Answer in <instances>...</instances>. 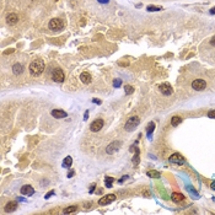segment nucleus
I'll return each instance as SVG.
<instances>
[{
	"mask_svg": "<svg viewBox=\"0 0 215 215\" xmlns=\"http://www.w3.org/2000/svg\"><path fill=\"white\" fill-rule=\"evenodd\" d=\"M115 180L112 178V177H106V181H105V184H106V187L107 188H111L112 187V182H113Z\"/></svg>",
	"mask_w": 215,
	"mask_h": 215,
	"instance_id": "23",
	"label": "nucleus"
},
{
	"mask_svg": "<svg viewBox=\"0 0 215 215\" xmlns=\"http://www.w3.org/2000/svg\"><path fill=\"white\" fill-rule=\"evenodd\" d=\"M124 91H126L127 95H130V94H133V92H134V89H133L132 86H129V85H127V86L124 87Z\"/></svg>",
	"mask_w": 215,
	"mask_h": 215,
	"instance_id": "25",
	"label": "nucleus"
},
{
	"mask_svg": "<svg viewBox=\"0 0 215 215\" xmlns=\"http://www.w3.org/2000/svg\"><path fill=\"white\" fill-rule=\"evenodd\" d=\"M76 210H78V205H73V207H69V208L64 209L63 213H64V214H70V213H74V211H76Z\"/></svg>",
	"mask_w": 215,
	"mask_h": 215,
	"instance_id": "22",
	"label": "nucleus"
},
{
	"mask_svg": "<svg viewBox=\"0 0 215 215\" xmlns=\"http://www.w3.org/2000/svg\"><path fill=\"white\" fill-rule=\"evenodd\" d=\"M50 115H52L54 118H58V119L65 118V117L68 116L66 112H65V111H61V109H53L52 112H50Z\"/></svg>",
	"mask_w": 215,
	"mask_h": 215,
	"instance_id": "12",
	"label": "nucleus"
},
{
	"mask_svg": "<svg viewBox=\"0 0 215 215\" xmlns=\"http://www.w3.org/2000/svg\"><path fill=\"white\" fill-rule=\"evenodd\" d=\"M71 163H73V159H71L70 156H66L65 159H64V161H63V166L64 168H69L70 166H71Z\"/></svg>",
	"mask_w": 215,
	"mask_h": 215,
	"instance_id": "19",
	"label": "nucleus"
},
{
	"mask_svg": "<svg viewBox=\"0 0 215 215\" xmlns=\"http://www.w3.org/2000/svg\"><path fill=\"white\" fill-rule=\"evenodd\" d=\"M6 22H7L9 25H16V24L18 22V16H17L16 14H14V13L9 14V15L6 16Z\"/></svg>",
	"mask_w": 215,
	"mask_h": 215,
	"instance_id": "13",
	"label": "nucleus"
},
{
	"mask_svg": "<svg viewBox=\"0 0 215 215\" xmlns=\"http://www.w3.org/2000/svg\"><path fill=\"white\" fill-rule=\"evenodd\" d=\"M52 79L55 83H63L64 79H65V75L63 73V70L59 69V68H55L53 71H52Z\"/></svg>",
	"mask_w": 215,
	"mask_h": 215,
	"instance_id": "4",
	"label": "nucleus"
},
{
	"mask_svg": "<svg viewBox=\"0 0 215 215\" xmlns=\"http://www.w3.org/2000/svg\"><path fill=\"white\" fill-rule=\"evenodd\" d=\"M210 44H211V46H215V36L210 39Z\"/></svg>",
	"mask_w": 215,
	"mask_h": 215,
	"instance_id": "30",
	"label": "nucleus"
},
{
	"mask_svg": "<svg viewBox=\"0 0 215 215\" xmlns=\"http://www.w3.org/2000/svg\"><path fill=\"white\" fill-rule=\"evenodd\" d=\"M33 193H35V189H33V187H31L30 184H25V186L21 187V194H24V196L31 197Z\"/></svg>",
	"mask_w": 215,
	"mask_h": 215,
	"instance_id": "11",
	"label": "nucleus"
},
{
	"mask_svg": "<svg viewBox=\"0 0 215 215\" xmlns=\"http://www.w3.org/2000/svg\"><path fill=\"white\" fill-rule=\"evenodd\" d=\"M210 14H215V7H214V9H211V11H210Z\"/></svg>",
	"mask_w": 215,
	"mask_h": 215,
	"instance_id": "33",
	"label": "nucleus"
},
{
	"mask_svg": "<svg viewBox=\"0 0 215 215\" xmlns=\"http://www.w3.org/2000/svg\"><path fill=\"white\" fill-rule=\"evenodd\" d=\"M80 79H81V81H83L84 84H90L91 81H92L91 75H90L89 73H83V74L80 75Z\"/></svg>",
	"mask_w": 215,
	"mask_h": 215,
	"instance_id": "17",
	"label": "nucleus"
},
{
	"mask_svg": "<svg viewBox=\"0 0 215 215\" xmlns=\"http://www.w3.org/2000/svg\"><path fill=\"white\" fill-rule=\"evenodd\" d=\"M133 162H134V163H138V162H139V155H135V156H134V159H133Z\"/></svg>",
	"mask_w": 215,
	"mask_h": 215,
	"instance_id": "28",
	"label": "nucleus"
},
{
	"mask_svg": "<svg viewBox=\"0 0 215 215\" xmlns=\"http://www.w3.org/2000/svg\"><path fill=\"white\" fill-rule=\"evenodd\" d=\"M171 198H172V200L175 202V203H180V202H182V200L184 199V196H183L182 193H172Z\"/></svg>",
	"mask_w": 215,
	"mask_h": 215,
	"instance_id": "16",
	"label": "nucleus"
},
{
	"mask_svg": "<svg viewBox=\"0 0 215 215\" xmlns=\"http://www.w3.org/2000/svg\"><path fill=\"white\" fill-rule=\"evenodd\" d=\"M120 145H122L120 141H113V143H111V144L107 146V149H106L107 154H109V155L115 154L116 151H118V149L120 148Z\"/></svg>",
	"mask_w": 215,
	"mask_h": 215,
	"instance_id": "10",
	"label": "nucleus"
},
{
	"mask_svg": "<svg viewBox=\"0 0 215 215\" xmlns=\"http://www.w3.org/2000/svg\"><path fill=\"white\" fill-rule=\"evenodd\" d=\"M43 70H44V61L42 59L33 60L32 63H31V65H30V73L33 76L41 75L43 73Z\"/></svg>",
	"mask_w": 215,
	"mask_h": 215,
	"instance_id": "1",
	"label": "nucleus"
},
{
	"mask_svg": "<svg viewBox=\"0 0 215 215\" xmlns=\"http://www.w3.org/2000/svg\"><path fill=\"white\" fill-rule=\"evenodd\" d=\"M148 177H151V178H160L161 173L159 171H148Z\"/></svg>",
	"mask_w": 215,
	"mask_h": 215,
	"instance_id": "20",
	"label": "nucleus"
},
{
	"mask_svg": "<svg viewBox=\"0 0 215 215\" xmlns=\"http://www.w3.org/2000/svg\"><path fill=\"white\" fill-rule=\"evenodd\" d=\"M139 123H140V118L138 116H133V117L128 118V120L126 123V130H129V132L134 130Z\"/></svg>",
	"mask_w": 215,
	"mask_h": 215,
	"instance_id": "2",
	"label": "nucleus"
},
{
	"mask_svg": "<svg viewBox=\"0 0 215 215\" xmlns=\"http://www.w3.org/2000/svg\"><path fill=\"white\" fill-rule=\"evenodd\" d=\"M94 189H95V184H91V188H90V193H92V192H94Z\"/></svg>",
	"mask_w": 215,
	"mask_h": 215,
	"instance_id": "31",
	"label": "nucleus"
},
{
	"mask_svg": "<svg viewBox=\"0 0 215 215\" xmlns=\"http://www.w3.org/2000/svg\"><path fill=\"white\" fill-rule=\"evenodd\" d=\"M64 27V22L61 21L60 18H52L49 21V28L52 30V31H60V30H63Z\"/></svg>",
	"mask_w": 215,
	"mask_h": 215,
	"instance_id": "3",
	"label": "nucleus"
},
{
	"mask_svg": "<svg viewBox=\"0 0 215 215\" xmlns=\"http://www.w3.org/2000/svg\"><path fill=\"white\" fill-rule=\"evenodd\" d=\"M16 208H17V203L16 202H9L5 205V211L6 213H11V211L16 210Z\"/></svg>",
	"mask_w": 215,
	"mask_h": 215,
	"instance_id": "15",
	"label": "nucleus"
},
{
	"mask_svg": "<svg viewBox=\"0 0 215 215\" xmlns=\"http://www.w3.org/2000/svg\"><path fill=\"white\" fill-rule=\"evenodd\" d=\"M115 200H116V196H115V194H108V196L102 197L98 200V204H100V205H107V204H111L112 202H115Z\"/></svg>",
	"mask_w": 215,
	"mask_h": 215,
	"instance_id": "9",
	"label": "nucleus"
},
{
	"mask_svg": "<svg viewBox=\"0 0 215 215\" xmlns=\"http://www.w3.org/2000/svg\"><path fill=\"white\" fill-rule=\"evenodd\" d=\"M211 188L215 191V182H213V183H211Z\"/></svg>",
	"mask_w": 215,
	"mask_h": 215,
	"instance_id": "32",
	"label": "nucleus"
},
{
	"mask_svg": "<svg viewBox=\"0 0 215 215\" xmlns=\"http://www.w3.org/2000/svg\"><path fill=\"white\" fill-rule=\"evenodd\" d=\"M22 71H24V65H22V64H20V63L14 64V66H13V73H14L15 75H21Z\"/></svg>",
	"mask_w": 215,
	"mask_h": 215,
	"instance_id": "14",
	"label": "nucleus"
},
{
	"mask_svg": "<svg viewBox=\"0 0 215 215\" xmlns=\"http://www.w3.org/2000/svg\"><path fill=\"white\" fill-rule=\"evenodd\" d=\"M87 117H89V113L86 112V113H85V118H84V119H87Z\"/></svg>",
	"mask_w": 215,
	"mask_h": 215,
	"instance_id": "34",
	"label": "nucleus"
},
{
	"mask_svg": "<svg viewBox=\"0 0 215 215\" xmlns=\"http://www.w3.org/2000/svg\"><path fill=\"white\" fill-rule=\"evenodd\" d=\"M162 7L161 6H152V5H150V6H148V11H160Z\"/></svg>",
	"mask_w": 215,
	"mask_h": 215,
	"instance_id": "24",
	"label": "nucleus"
},
{
	"mask_svg": "<svg viewBox=\"0 0 215 215\" xmlns=\"http://www.w3.org/2000/svg\"><path fill=\"white\" fill-rule=\"evenodd\" d=\"M181 123H182V118L181 117H178V116L172 117V119H171V126L172 127H177L178 124H181Z\"/></svg>",
	"mask_w": 215,
	"mask_h": 215,
	"instance_id": "18",
	"label": "nucleus"
},
{
	"mask_svg": "<svg viewBox=\"0 0 215 215\" xmlns=\"http://www.w3.org/2000/svg\"><path fill=\"white\" fill-rule=\"evenodd\" d=\"M97 1H98L100 4H107V3L109 1V0H97Z\"/></svg>",
	"mask_w": 215,
	"mask_h": 215,
	"instance_id": "29",
	"label": "nucleus"
},
{
	"mask_svg": "<svg viewBox=\"0 0 215 215\" xmlns=\"http://www.w3.org/2000/svg\"><path fill=\"white\" fill-rule=\"evenodd\" d=\"M154 129H155V123H154V122H150V123H149V127H148V137H149V138H151Z\"/></svg>",
	"mask_w": 215,
	"mask_h": 215,
	"instance_id": "21",
	"label": "nucleus"
},
{
	"mask_svg": "<svg viewBox=\"0 0 215 215\" xmlns=\"http://www.w3.org/2000/svg\"><path fill=\"white\" fill-rule=\"evenodd\" d=\"M159 90H160L161 94H162V95H165V96H170V95L173 94V89H172L171 85L167 84V83L161 84V85L159 86Z\"/></svg>",
	"mask_w": 215,
	"mask_h": 215,
	"instance_id": "7",
	"label": "nucleus"
},
{
	"mask_svg": "<svg viewBox=\"0 0 215 215\" xmlns=\"http://www.w3.org/2000/svg\"><path fill=\"white\" fill-rule=\"evenodd\" d=\"M192 87L196 91H203L207 87V83L203 79H197V80H194L192 83Z\"/></svg>",
	"mask_w": 215,
	"mask_h": 215,
	"instance_id": "6",
	"label": "nucleus"
},
{
	"mask_svg": "<svg viewBox=\"0 0 215 215\" xmlns=\"http://www.w3.org/2000/svg\"><path fill=\"white\" fill-rule=\"evenodd\" d=\"M168 161L173 165H183L184 163V157L181 155V154L176 152V154H172V155L168 157Z\"/></svg>",
	"mask_w": 215,
	"mask_h": 215,
	"instance_id": "5",
	"label": "nucleus"
},
{
	"mask_svg": "<svg viewBox=\"0 0 215 215\" xmlns=\"http://www.w3.org/2000/svg\"><path fill=\"white\" fill-rule=\"evenodd\" d=\"M208 117H209V118H215V111H209Z\"/></svg>",
	"mask_w": 215,
	"mask_h": 215,
	"instance_id": "26",
	"label": "nucleus"
},
{
	"mask_svg": "<svg viewBox=\"0 0 215 215\" xmlns=\"http://www.w3.org/2000/svg\"><path fill=\"white\" fill-rule=\"evenodd\" d=\"M120 84H122V81H120V80H115V83H113V85H115L116 87L120 86Z\"/></svg>",
	"mask_w": 215,
	"mask_h": 215,
	"instance_id": "27",
	"label": "nucleus"
},
{
	"mask_svg": "<svg viewBox=\"0 0 215 215\" xmlns=\"http://www.w3.org/2000/svg\"><path fill=\"white\" fill-rule=\"evenodd\" d=\"M103 120L102 119H96V120H94L91 123V126H90V129H91V132H100L102 128H103Z\"/></svg>",
	"mask_w": 215,
	"mask_h": 215,
	"instance_id": "8",
	"label": "nucleus"
}]
</instances>
